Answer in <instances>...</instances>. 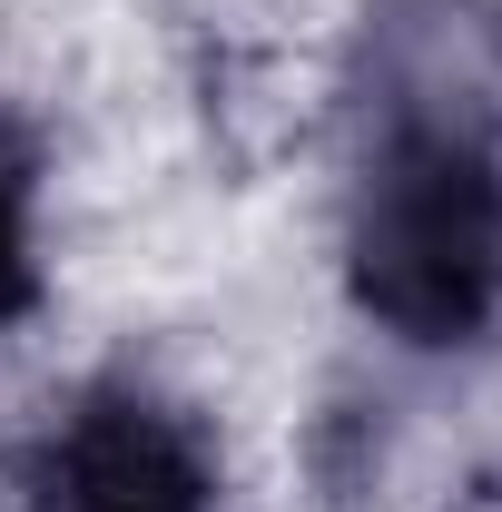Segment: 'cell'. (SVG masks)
Here are the masks:
<instances>
[{"label": "cell", "instance_id": "1", "mask_svg": "<svg viewBox=\"0 0 502 512\" xmlns=\"http://www.w3.org/2000/svg\"><path fill=\"white\" fill-rule=\"evenodd\" d=\"M345 276L394 345H473L502 306V10L375 20V89L345 188Z\"/></svg>", "mask_w": 502, "mask_h": 512}, {"label": "cell", "instance_id": "2", "mask_svg": "<svg viewBox=\"0 0 502 512\" xmlns=\"http://www.w3.org/2000/svg\"><path fill=\"white\" fill-rule=\"evenodd\" d=\"M10 512H217V444L148 375H89L20 444Z\"/></svg>", "mask_w": 502, "mask_h": 512}, {"label": "cell", "instance_id": "3", "mask_svg": "<svg viewBox=\"0 0 502 512\" xmlns=\"http://www.w3.org/2000/svg\"><path fill=\"white\" fill-rule=\"evenodd\" d=\"M40 306V138L0 109V325Z\"/></svg>", "mask_w": 502, "mask_h": 512}]
</instances>
